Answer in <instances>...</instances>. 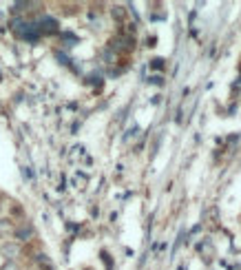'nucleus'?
Here are the masks:
<instances>
[{"label": "nucleus", "instance_id": "nucleus-1", "mask_svg": "<svg viewBox=\"0 0 241 270\" xmlns=\"http://www.w3.org/2000/svg\"><path fill=\"white\" fill-rule=\"evenodd\" d=\"M133 47H135V40L130 38V36H126V34L113 36L111 42H109V49H111L113 53H126V51H130Z\"/></svg>", "mask_w": 241, "mask_h": 270}, {"label": "nucleus", "instance_id": "nucleus-2", "mask_svg": "<svg viewBox=\"0 0 241 270\" xmlns=\"http://www.w3.org/2000/svg\"><path fill=\"white\" fill-rule=\"evenodd\" d=\"M36 27H38L40 36H53V34H58V20L51 18V16H44V18H40L38 22H36Z\"/></svg>", "mask_w": 241, "mask_h": 270}, {"label": "nucleus", "instance_id": "nucleus-3", "mask_svg": "<svg viewBox=\"0 0 241 270\" xmlns=\"http://www.w3.org/2000/svg\"><path fill=\"white\" fill-rule=\"evenodd\" d=\"M0 252H2V257H7V261H14L16 257H20L22 248H20V244H16V241H5V244L0 246Z\"/></svg>", "mask_w": 241, "mask_h": 270}, {"label": "nucleus", "instance_id": "nucleus-4", "mask_svg": "<svg viewBox=\"0 0 241 270\" xmlns=\"http://www.w3.org/2000/svg\"><path fill=\"white\" fill-rule=\"evenodd\" d=\"M16 237H18L20 241H29L31 237H34V226H31V224H22L20 228H16Z\"/></svg>", "mask_w": 241, "mask_h": 270}, {"label": "nucleus", "instance_id": "nucleus-5", "mask_svg": "<svg viewBox=\"0 0 241 270\" xmlns=\"http://www.w3.org/2000/svg\"><path fill=\"white\" fill-rule=\"evenodd\" d=\"M36 261H38V266L42 270H53V264H51V259H49L47 255H36Z\"/></svg>", "mask_w": 241, "mask_h": 270}, {"label": "nucleus", "instance_id": "nucleus-6", "mask_svg": "<svg viewBox=\"0 0 241 270\" xmlns=\"http://www.w3.org/2000/svg\"><path fill=\"white\" fill-rule=\"evenodd\" d=\"M111 14H113V18H115L117 22H122V20L126 18V9H124V7H120V5H115V7H113V9H111Z\"/></svg>", "mask_w": 241, "mask_h": 270}, {"label": "nucleus", "instance_id": "nucleus-7", "mask_svg": "<svg viewBox=\"0 0 241 270\" xmlns=\"http://www.w3.org/2000/svg\"><path fill=\"white\" fill-rule=\"evenodd\" d=\"M11 231H14V224H11V219H0V235L11 232Z\"/></svg>", "mask_w": 241, "mask_h": 270}, {"label": "nucleus", "instance_id": "nucleus-8", "mask_svg": "<svg viewBox=\"0 0 241 270\" xmlns=\"http://www.w3.org/2000/svg\"><path fill=\"white\" fill-rule=\"evenodd\" d=\"M115 56H117V53H113L111 49H106V51H104V62L106 64H113V62H115Z\"/></svg>", "mask_w": 241, "mask_h": 270}, {"label": "nucleus", "instance_id": "nucleus-9", "mask_svg": "<svg viewBox=\"0 0 241 270\" xmlns=\"http://www.w3.org/2000/svg\"><path fill=\"white\" fill-rule=\"evenodd\" d=\"M62 40L67 42V47H73V44L77 42V38H75V36H71V34H62Z\"/></svg>", "mask_w": 241, "mask_h": 270}, {"label": "nucleus", "instance_id": "nucleus-10", "mask_svg": "<svg viewBox=\"0 0 241 270\" xmlns=\"http://www.w3.org/2000/svg\"><path fill=\"white\" fill-rule=\"evenodd\" d=\"M0 270H20V266L16 264V261H7V264H2Z\"/></svg>", "mask_w": 241, "mask_h": 270}, {"label": "nucleus", "instance_id": "nucleus-11", "mask_svg": "<svg viewBox=\"0 0 241 270\" xmlns=\"http://www.w3.org/2000/svg\"><path fill=\"white\" fill-rule=\"evenodd\" d=\"M150 67L157 69V71H159V69H164V60H162V58H155L153 62H150Z\"/></svg>", "mask_w": 241, "mask_h": 270}, {"label": "nucleus", "instance_id": "nucleus-12", "mask_svg": "<svg viewBox=\"0 0 241 270\" xmlns=\"http://www.w3.org/2000/svg\"><path fill=\"white\" fill-rule=\"evenodd\" d=\"M102 259H104V264H106V268H109V270L113 268V261H111V257L106 255V252H102Z\"/></svg>", "mask_w": 241, "mask_h": 270}, {"label": "nucleus", "instance_id": "nucleus-13", "mask_svg": "<svg viewBox=\"0 0 241 270\" xmlns=\"http://www.w3.org/2000/svg\"><path fill=\"white\" fill-rule=\"evenodd\" d=\"M150 82H153V84H162V82H164V80H162V77H159V76H155V77H150Z\"/></svg>", "mask_w": 241, "mask_h": 270}, {"label": "nucleus", "instance_id": "nucleus-14", "mask_svg": "<svg viewBox=\"0 0 241 270\" xmlns=\"http://www.w3.org/2000/svg\"><path fill=\"white\" fill-rule=\"evenodd\" d=\"M87 270H91V268H87Z\"/></svg>", "mask_w": 241, "mask_h": 270}]
</instances>
